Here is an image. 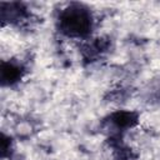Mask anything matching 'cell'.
<instances>
[{
	"label": "cell",
	"mask_w": 160,
	"mask_h": 160,
	"mask_svg": "<svg viewBox=\"0 0 160 160\" xmlns=\"http://www.w3.org/2000/svg\"><path fill=\"white\" fill-rule=\"evenodd\" d=\"M20 69L12 64H2L1 68V79L4 82H14L20 76Z\"/></svg>",
	"instance_id": "3957f363"
},
{
	"label": "cell",
	"mask_w": 160,
	"mask_h": 160,
	"mask_svg": "<svg viewBox=\"0 0 160 160\" xmlns=\"http://www.w3.org/2000/svg\"><path fill=\"white\" fill-rule=\"evenodd\" d=\"M59 25L62 34L71 38H82L91 30V15L81 5H71L61 11Z\"/></svg>",
	"instance_id": "6da1fadb"
},
{
	"label": "cell",
	"mask_w": 160,
	"mask_h": 160,
	"mask_svg": "<svg viewBox=\"0 0 160 160\" xmlns=\"http://www.w3.org/2000/svg\"><path fill=\"white\" fill-rule=\"evenodd\" d=\"M135 116L132 112H128V111H119L116 114L112 115V122L118 126V128H129L135 122Z\"/></svg>",
	"instance_id": "7a4b0ae2"
}]
</instances>
